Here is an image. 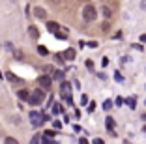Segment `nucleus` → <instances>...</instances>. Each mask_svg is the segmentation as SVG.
Here are the masks:
<instances>
[{"instance_id": "nucleus-1", "label": "nucleus", "mask_w": 146, "mask_h": 144, "mask_svg": "<svg viewBox=\"0 0 146 144\" xmlns=\"http://www.w3.org/2000/svg\"><path fill=\"white\" fill-rule=\"evenodd\" d=\"M43 99H45V90H43V88H38V90H34V92L28 96V99H26V101H28V105H34L36 107V105H39Z\"/></svg>"}, {"instance_id": "nucleus-2", "label": "nucleus", "mask_w": 146, "mask_h": 144, "mask_svg": "<svg viewBox=\"0 0 146 144\" xmlns=\"http://www.w3.org/2000/svg\"><path fill=\"white\" fill-rule=\"evenodd\" d=\"M96 15H98V11H96V8H94V6H90V4H88V6H84V9H82V17H84V21H88V23H90V21H94V19H96Z\"/></svg>"}, {"instance_id": "nucleus-3", "label": "nucleus", "mask_w": 146, "mask_h": 144, "mask_svg": "<svg viewBox=\"0 0 146 144\" xmlns=\"http://www.w3.org/2000/svg\"><path fill=\"white\" fill-rule=\"evenodd\" d=\"M30 122H32V125H34V127H39L43 122H45V120H43V114H41V112L32 110V112H30Z\"/></svg>"}, {"instance_id": "nucleus-4", "label": "nucleus", "mask_w": 146, "mask_h": 144, "mask_svg": "<svg viewBox=\"0 0 146 144\" xmlns=\"http://www.w3.org/2000/svg\"><path fill=\"white\" fill-rule=\"evenodd\" d=\"M38 84L41 86L43 90H49V88L52 86V79H51L49 75H41V77L38 79Z\"/></svg>"}, {"instance_id": "nucleus-5", "label": "nucleus", "mask_w": 146, "mask_h": 144, "mask_svg": "<svg viewBox=\"0 0 146 144\" xmlns=\"http://www.w3.org/2000/svg\"><path fill=\"white\" fill-rule=\"evenodd\" d=\"M105 127H107L109 133H114V120H112L111 116H107V118H105Z\"/></svg>"}, {"instance_id": "nucleus-6", "label": "nucleus", "mask_w": 146, "mask_h": 144, "mask_svg": "<svg viewBox=\"0 0 146 144\" xmlns=\"http://www.w3.org/2000/svg\"><path fill=\"white\" fill-rule=\"evenodd\" d=\"M34 15H36L38 19H45V17H47V11H45L43 8H36V9H34Z\"/></svg>"}, {"instance_id": "nucleus-7", "label": "nucleus", "mask_w": 146, "mask_h": 144, "mask_svg": "<svg viewBox=\"0 0 146 144\" xmlns=\"http://www.w3.org/2000/svg\"><path fill=\"white\" fill-rule=\"evenodd\" d=\"M17 96H19V99L26 101V99H28V96H30V92H28V90H19V92H17Z\"/></svg>"}, {"instance_id": "nucleus-8", "label": "nucleus", "mask_w": 146, "mask_h": 144, "mask_svg": "<svg viewBox=\"0 0 146 144\" xmlns=\"http://www.w3.org/2000/svg\"><path fill=\"white\" fill-rule=\"evenodd\" d=\"M28 34H30V36H32L34 39H38L39 32H38V28H36V26H30V28H28Z\"/></svg>"}, {"instance_id": "nucleus-9", "label": "nucleus", "mask_w": 146, "mask_h": 144, "mask_svg": "<svg viewBox=\"0 0 146 144\" xmlns=\"http://www.w3.org/2000/svg\"><path fill=\"white\" fill-rule=\"evenodd\" d=\"M47 28L51 30V32H56V30H60V26H58V23H47Z\"/></svg>"}, {"instance_id": "nucleus-10", "label": "nucleus", "mask_w": 146, "mask_h": 144, "mask_svg": "<svg viewBox=\"0 0 146 144\" xmlns=\"http://www.w3.org/2000/svg\"><path fill=\"white\" fill-rule=\"evenodd\" d=\"M64 56H66L68 60H73V58H75V51H73V49H68V51L64 52Z\"/></svg>"}, {"instance_id": "nucleus-11", "label": "nucleus", "mask_w": 146, "mask_h": 144, "mask_svg": "<svg viewBox=\"0 0 146 144\" xmlns=\"http://www.w3.org/2000/svg\"><path fill=\"white\" fill-rule=\"evenodd\" d=\"M38 52H39L41 56H47V54H49V51H47V49H45L43 45H38Z\"/></svg>"}, {"instance_id": "nucleus-12", "label": "nucleus", "mask_w": 146, "mask_h": 144, "mask_svg": "<svg viewBox=\"0 0 146 144\" xmlns=\"http://www.w3.org/2000/svg\"><path fill=\"white\" fill-rule=\"evenodd\" d=\"M125 103L129 105V109H131V110H133L135 107H137V105H135V98H127V99H125Z\"/></svg>"}, {"instance_id": "nucleus-13", "label": "nucleus", "mask_w": 146, "mask_h": 144, "mask_svg": "<svg viewBox=\"0 0 146 144\" xmlns=\"http://www.w3.org/2000/svg\"><path fill=\"white\" fill-rule=\"evenodd\" d=\"M6 77H8V79H9V81H11V82H19V79H17V77H15V75H13L11 71H8V73H6Z\"/></svg>"}, {"instance_id": "nucleus-14", "label": "nucleus", "mask_w": 146, "mask_h": 144, "mask_svg": "<svg viewBox=\"0 0 146 144\" xmlns=\"http://www.w3.org/2000/svg\"><path fill=\"white\" fill-rule=\"evenodd\" d=\"M54 79L56 81H64V71H54Z\"/></svg>"}, {"instance_id": "nucleus-15", "label": "nucleus", "mask_w": 146, "mask_h": 144, "mask_svg": "<svg viewBox=\"0 0 146 144\" xmlns=\"http://www.w3.org/2000/svg\"><path fill=\"white\" fill-rule=\"evenodd\" d=\"M101 11H103V15H105V17H107V19H111V15H112V11H111V9H109V8H107V6H105V8H103V9H101Z\"/></svg>"}, {"instance_id": "nucleus-16", "label": "nucleus", "mask_w": 146, "mask_h": 144, "mask_svg": "<svg viewBox=\"0 0 146 144\" xmlns=\"http://www.w3.org/2000/svg\"><path fill=\"white\" fill-rule=\"evenodd\" d=\"M62 110L64 109H62L60 105H52V114H58V112H62Z\"/></svg>"}, {"instance_id": "nucleus-17", "label": "nucleus", "mask_w": 146, "mask_h": 144, "mask_svg": "<svg viewBox=\"0 0 146 144\" xmlns=\"http://www.w3.org/2000/svg\"><path fill=\"white\" fill-rule=\"evenodd\" d=\"M52 34H54V36H56L58 39H66V38H68V36H66L64 32H58V30H56V32H52Z\"/></svg>"}, {"instance_id": "nucleus-18", "label": "nucleus", "mask_w": 146, "mask_h": 144, "mask_svg": "<svg viewBox=\"0 0 146 144\" xmlns=\"http://www.w3.org/2000/svg\"><path fill=\"white\" fill-rule=\"evenodd\" d=\"M62 90H64V92H69V90H71V84H69V82H64V81H62Z\"/></svg>"}, {"instance_id": "nucleus-19", "label": "nucleus", "mask_w": 146, "mask_h": 144, "mask_svg": "<svg viewBox=\"0 0 146 144\" xmlns=\"http://www.w3.org/2000/svg\"><path fill=\"white\" fill-rule=\"evenodd\" d=\"M111 107H112V101H111V99H107V101L103 103V109L105 110H111Z\"/></svg>"}, {"instance_id": "nucleus-20", "label": "nucleus", "mask_w": 146, "mask_h": 144, "mask_svg": "<svg viewBox=\"0 0 146 144\" xmlns=\"http://www.w3.org/2000/svg\"><path fill=\"white\" fill-rule=\"evenodd\" d=\"M86 103H88V96L82 94V96H81V105H86Z\"/></svg>"}, {"instance_id": "nucleus-21", "label": "nucleus", "mask_w": 146, "mask_h": 144, "mask_svg": "<svg viewBox=\"0 0 146 144\" xmlns=\"http://www.w3.org/2000/svg\"><path fill=\"white\" fill-rule=\"evenodd\" d=\"M114 79H116V81H118V82H122V81H124V79H122V75H120V73H118V71L114 73Z\"/></svg>"}, {"instance_id": "nucleus-22", "label": "nucleus", "mask_w": 146, "mask_h": 144, "mask_svg": "<svg viewBox=\"0 0 146 144\" xmlns=\"http://www.w3.org/2000/svg\"><path fill=\"white\" fill-rule=\"evenodd\" d=\"M43 135H45V137H49V139H52V137H54V131H45Z\"/></svg>"}, {"instance_id": "nucleus-23", "label": "nucleus", "mask_w": 146, "mask_h": 144, "mask_svg": "<svg viewBox=\"0 0 146 144\" xmlns=\"http://www.w3.org/2000/svg\"><path fill=\"white\" fill-rule=\"evenodd\" d=\"M88 47H92V49H98V41H90V43H88Z\"/></svg>"}, {"instance_id": "nucleus-24", "label": "nucleus", "mask_w": 146, "mask_h": 144, "mask_svg": "<svg viewBox=\"0 0 146 144\" xmlns=\"http://www.w3.org/2000/svg\"><path fill=\"white\" fill-rule=\"evenodd\" d=\"M101 66H109V58L105 56V58H101Z\"/></svg>"}, {"instance_id": "nucleus-25", "label": "nucleus", "mask_w": 146, "mask_h": 144, "mask_svg": "<svg viewBox=\"0 0 146 144\" xmlns=\"http://www.w3.org/2000/svg\"><path fill=\"white\" fill-rule=\"evenodd\" d=\"M6 142H8V144H15L17 140H15V139H11V137H8V139H6Z\"/></svg>"}, {"instance_id": "nucleus-26", "label": "nucleus", "mask_w": 146, "mask_h": 144, "mask_svg": "<svg viewBox=\"0 0 146 144\" xmlns=\"http://www.w3.org/2000/svg\"><path fill=\"white\" fill-rule=\"evenodd\" d=\"M86 68H88V69H92V68H94V64H92V60H88V62H86Z\"/></svg>"}, {"instance_id": "nucleus-27", "label": "nucleus", "mask_w": 146, "mask_h": 144, "mask_svg": "<svg viewBox=\"0 0 146 144\" xmlns=\"http://www.w3.org/2000/svg\"><path fill=\"white\" fill-rule=\"evenodd\" d=\"M52 125H54V129H60V127H62L60 122H52Z\"/></svg>"}, {"instance_id": "nucleus-28", "label": "nucleus", "mask_w": 146, "mask_h": 144, "mask_svg": "<svg viewBox=\"0 0 146 144\" xmlns=\"http://www.w3.org/2000/svg\"><path fill=\"white\" fill-rule=\"evenodd\" d=\"M141 41H142V43H146V34H142V36H141Z\"/></svg>"}, {"instance_id": "nucleus-29", "label": "nucleus", "mask_w": 146, "mask_h": 144, "mask_svg": "<svg viewBox=\"0 0 146 144\" xmlns=\"http://www.w3.org/2000/svg\"><path fill=\"white\" fill-rule=\"evenodd\" d=\"M142 120H146V114H142Z\"/></svg>"}]
</instances>
